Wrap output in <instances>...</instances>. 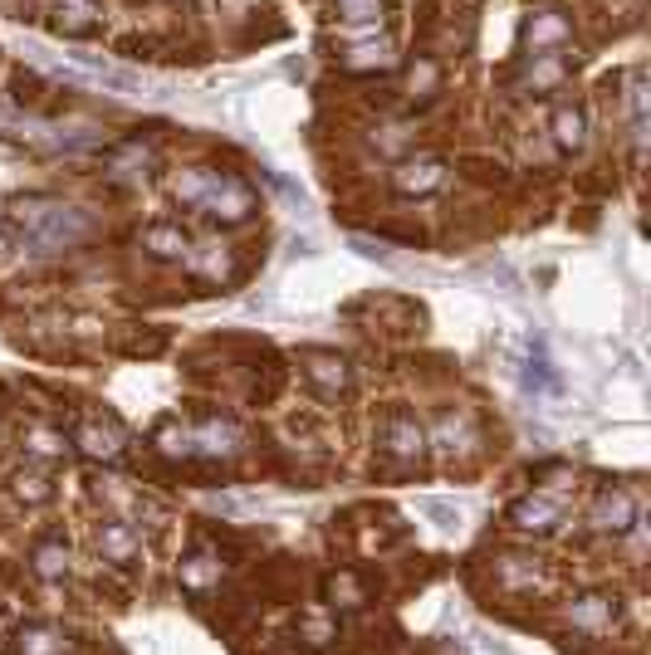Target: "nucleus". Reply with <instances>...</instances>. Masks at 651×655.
<instances>
[{
	"label": "nucleus",
	"instance_id": "f257e3e1",
	"mask_svg": "<svg viewBox=\"0 0 651 655\" xmlns=\"http://www.w3.org/2000/svg\"><path fill=\"white\" fill-rule=\"evenodd\" d=\"M5 225H11V235L30 254L79 250V244L93 235L89 211L60 201V196H21V201H11V211H5Z\"/></svg>",
	"mask_w": 651,
	"mask_h": 655
},
{
	"label": "nucleus",
	"instance_id": "f03ea898",
	"mask_svg": "<svg viewBox=\"0 0 651 655\" xmlns=\"http://www.w3.org/2000/svg\"><path fill=\"white\" fill-rule=\"evenodd\" d=\"M172 196H177L181 205H191V211L221 221V225H240L255 215V191H250V181L236 172L191 166V172H181L177 181H172Z\"/></svg>",
	"mask_w": 651,
	"mask_h": 655
},
{
	"label": "nucleus",
	"instance_id": "7ed1b4c3",
	"mask_svg": "<svg viewBox=\"0 0 651 655\" xmlns=\"http://www.w3.org/2000/svg\"><path fill=\"white\" fill-rule=\"evenodd\" d=\"M74 450L89 459H123L128 430H123L113 416H84L79 426H74Z\"/></svg>",
	"mask_w": 651,
	"mask_h": 655
},
{
	"label": "nucleus",
	"instance_id": "20e7f679",
	"mask_svg": "<svg viewBox=\"0 0 651 655\" xmlns=\"http://www.w3.org/2000/svg\"><path fill=\"white\" fill-rule=\"evenodd\" d=\"M299 362H304L309 387H314L324 401H338L348 387H353V367H348V362L338 357V352H318V348H309Z\"/></svg>",
	"mask_w": 651,
	"mask_h": 655
},
{
	"label": "nucleus",
	"instance_id": "39448f33",
	"mask_svg": "<svg viewBox=\"0 0 651 655\" xmlns=\"http://www.w3.org/2000/svg\"><path fill=\"white\" fill-rule=\"evenodd\" d=\"M446 162L441 156H406L402 166L392 172V191H402V196H436L446 186Z\"/></svg>",
	"mask_w": 651,
	"mask_h": 655
},
{
	"label": "nucleus",
	"instance_id": "423d86ee",
	"mask_svg": "<svg viewBox=\"0 0 651 655\" xmlns=\"http://www.w3.org/2000/svg\"><path fill=\"white\" fill-rule=\"evenodd\" d=\"M573 39V20L563 15V10H534L529 20H524V45L534 49V54H559L563 45Z\"/></svg>",
	"mask_w": 651,
	"mask_h": 655
},
{
	"label": "nucleus",
	"instance_id": "0eeeda50",
	"mask_svg": "<svg viewBox=\"0 0 651 655\" xmlns=\"http://www.w3.org/2000/svg\"><path fill=\"white\" fill-rule=\"evenodd\" d=\"M383 450L392 459H416L426 450V430L422 420L412 416V411H392V416L383 420Z\"/></svg>",
	"mask_w": 651,
	"mask_h": 655
},
{
	"label": "nucleus",
	"instance_id": "6e6552de",
	"mask_svg": "<svg viewBox=\"0 0 651 655\" xmlns=\"http://www.w3.org/2000/svg\"><path fill=\"white\" fill-rule=\"evenodd\" d=\"M637 524V499L627 489H602L598 504H592V528L598 533H627Z\"/></svg>",
	"mask_w": 651,
	"mask_h": 655
},
{
	"label": "nucleus",
	"instance_id": "1a4fd4ad",
	"mask_svg": "<svg viewBox=\"0 0 651 655\" xmlns=\"http://www.w3.org/2000/svg\"><path fill=\"white\" fill-rule=\"evenodd\" d=\"M50 29L64 39H84L99 29V0H54Z\"/></svg>",
	"mask_w": 651,
	"mask_h": 655
},
{
	"label": "nucleus",
	"instance_id": "9d476101",
	"mask_svg": "<svg viewBox=\"0 0 651 655\" xmlns=\"http://www.w3.org/2000/svg\"><path fill=\"white\" fill-rule=\"evenodd\" d=\"M559 518H563V508L553 504L549 494H524V499H514V504H510V524L524 528V533H553Z\"/></svg>",
	"mask_w": 651,
	"mask_h": 655
},
{
	"label": "nucleus",
	"instance_id": "9b49d317",
	"mask_svg": "<svg viewBox=\"0 0 651 655\" xmlns=\"http://www.w3.org/2000/svg\"><path fill=\"white\" fill-rule=\"evenodd\" d=\"M138 533H133L123 518H103L99 524V553H103V563H113V567H138Z\"/></svg>",
	"mask_w": 651,
	"mask_h": 655
},
{
	"label": "nucleus",
	"instance_id": "f8f14e48",
	"mask_svg": "<svg viewBox=\"0 0 651 655\" xmlns=\"http://www.w3.org/2000/svg\"><path fill=\"white\" fill-rule=\"evenodd\" d=\"M138 240H142V250H148L152 260H187V254H191V235L181 230V225H172V221L148 225Z\"/></svg>",
	"mask_w": 651,
	"mask_h": 655
},
{
	"label": "nucleus",
	"instance_id": "ddd939ff",
	"mask_svg": "<svg viewBox=\"0 0 651 655\" xmlns=\"http://www.w3.org/2000/svg\"><path fill=\"white\" fill-rule=\"evenodd\" d=\"M568 616H573V626L602 631V626L617 621V596H608V592H583V596H573V602H568Z\"/></svg>",
	"mask_w": 651,
	"mask_h": 655
},
{
	"label": "nucleus",
	"instance_id": "4468645a",
	"mask_svg": "<svg viewBox=\"0 0 651 655\" xmlns=\"http://www.w3.org/2000/svg\"><path fill=\"white\" fill-rule=\"evenodd\" d=\"M549 133H553V142H559L563 152H583V147H588V117H583V108L559 103L553 108Z\"/></svg>",
	"mask_w": 651,
	"mask_h": 655
},
{
	"label": "nucleus",
	"instance_id": "2eb2a0df",
	"mask_svg": "<svg viewBox=\"0 0 651 655\" xmlns=\"http://www.w3.org/2000/svg\"><path fill=\"white\" fill-rule=\"evenodd\" d=\"M221 557L211 553V547H197V553L181 563V587H191V592H201V587H211V582H221Z\"/></svg>",
	"mask_w": 651,
	"mask_h": 655
},
{
	"label": "nucleus",
	"instance_id": "dca6fc26",
	"mask_svg": "<svg viewBox=\"0 0 651 655\" xmlns=\"http://www.w3.org/2000/svg\"><path fill=\"white\" fill-rule=\"evenodd\" d=\"M148 166H152V147L138 142V137L109 152V172L113 176H148Z\"/></svg>",
	"mask_w": 651,
	"mask_h": 655
},
{
	"label": "nucleus",
	"instance_id": "f3484780",
	"mask_svg": "<svg viewBox=\"0 0 651 655\" xmlns=\"http://www.w3.org/2000/svg\"><path fill=\"white\" fill-rule=\"evenodd\" d=\"M343 68H353V74H367V68H392V39H373V45L343 49Z\"/></svg>",
	"mask_w": 651,
	"mask_h": 655
},
{
	"label": "nucleus",
	"instance_id": "a211bd4d",
	"mask_svg": "<svg viewBox=\"0 0 651 655\" xmlns=\"http://www.w3.org/2000/svg\"><path fill=\"white\" fill-rule=\"evenodd\" d=\"M15 645H21V655H64L70 651V641H64L54 626H25V631L15 635Z\"/></svg>",
	"mask_w": 651,
	"mask_h": 655
},
{
	"label": "nucleus",
	"instance_id": "6ab92c4d",
	"mask_svg": "<svg viewBox=\"0 0 651 655\" xmlns=\"http://www.w3.org/2000/svg\"><path fill=\"white\" fill-rule=\"evenodd\" d=\"M30 557H35V572H40V577H50V582H54V577H64V572H70V547H64L60 538H40Z\"/></svg>",
	"mask_w": 651,
	"mask_h": 655
},
{
	"label": "nucleus",
	"instance_id": "aec40b11",
	"mask_svg": "<svg viewBox=\"0 0 651 655\" xmlns=\"http://www.w3.org/2000/svg\"><path fill=\"white\" fill-rule=\"evenodd\" d=\"M465 445H471V420L446 411L441 426H436V450H441V455H455V450H465Z\"/></svg>",
	"mask_w": 651,
	"mask_h": 655
},
{
	"label": "nucleus",
	"instance_id": "412c9836",
	"mask_svg": "<svg viewBox=\"0 0 651 655\" xmlns=\"http://www.w3.org/2000/svg\"><path fill=\"white\" fill-rule=\"evenodd\" d=\"M338 15H343V25H363L373 29L377 20H383V0H334Z\"/></svg>",
	"mask_w": 651,
	"mask_h": 655
},
{
	"label": "nucleus",
	"instance_id": "4be33fe9",
	"mask_svg": "<svg viewBox=\"0 0 651 655\" xmlns=\"http://www.w3.org/2000/svg\"><path fill=\"white\" fill-rule=\"evenodd\" d=\"M563 78V59L559 54H534L529 64V88H553Z\"/></svg>",
	"mask_w": 651,
	"mask_h": 655
},
{
	"label": "nucleus",
	"instance_id": "5701e85b",
	"mask_svg": "<svg viewBox=\"0 0 651 655\" xmlns=\"http://www.w3.org/2000/svg\"><path fill=\"white\" fill-rule=\"evenodd\" d=\"M299 635H309V645H328V641H338V626L328 621L324 612H309V616H299Z\"/></svg>",
	"mask_w": 651,
	"mask_h": 655
},
{
	"label": "nucleus",
	"instance_id": "b1692460",
	"mask_svg": "<svg viewBox=\"0 0 651 655\" xmlns=\"http://www.w3.org/2000/svg\"><path fill=\"white\" fill-rule=\"evenodd\" d=\"M416 508L426 518H436V528H461V504H451V499H422Z\"/></svg>",
	"mask_w": 651,
	"mask_h": 655
},
{
	"label": "nucleus",
	"instance_id": "393cba45",
	"mask_svg": "<svg viewBox=\"0 0 651 655\" xmlns=\"http://www.w3.org/2000/svg\"><path fill=\"white\" fill-rule=\"evenodd\" d=\"M328 596H348L343 606H363V602H367V592L358 587L353 572H334V577H328Z\"/></svg>",
	"mask_w": 651,
	"mask_h": 655
},
{
	"label": "nucleus",
	"instance_id": "a878e982",
	"mask_svg": "<svg viewBox=\"0 0 651 655\" xmlns=\"http://www.w3.org/2000/svg\"><path fill=\"white\" fill-rule=\"evenodd\" d=\"M15 494L40 504V499H50V479H45L40 469H25V475H15Z\"/></svg>",
	"mask_w": 651,
	"mask_h": 655
},
{
	"label": "nucleus",
	"instance_id": "bb28decb",
	"mask_svg": "<svg viewBox=\"0 0 651 655\" xmlns=\"http://www.w3.org/2000/svg\"><path fill=\"white\" fill-rule=\"evenodd\" d=\"M216 5H221V10H226V15H230V20H246V15H250V10H255V5H260V0H216Z\"/></svg>",
	"mask_w": 651,
	"mask_h": 655
}]
</instances>
